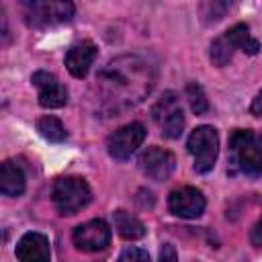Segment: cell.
Here are the masks:
<instances>
[{"label": "cell", "mask_w": 262, "mask_h": 262, "mask_svg": "<svg viewBox=\"0 0 262 262\" xmlns=\"http://www.w3.org/2000/svg\"><path fill=\"white\" fill-rule=\"evenodd\" d=\"M229 160L246 176L262 174V139L250 129H235L229 135Z\"/></svg>", "instance_id": "obj_1"}, {"label": "cell", "mask_w": 262, "mask_h": 262, "mask_svg": "<svg viewBox=\"0 0 262 262\" xmlns=\"http://www.w3.org/2000/svg\"><path fill=\"white\" fill-rule=\"evenodd\" d=\"M235 49H242L248 55H256L258 49H260V43L250 35L248 25H244V23L233 25L231 29H227L221 37H217L211 43V53H209L211 61L217 68H223V66H227L231 61Z\"/></svg>", "instance_id": "obj_2"}, {"label": "cell", "mask_w": 262, "mask_h": 262, "mask_svg": "<svg viewBox=\"0 0 262 262\" xmlns=\"http://www.w3.org/2000/svg\"><path fill=\"white\" fill-rule=\"evenodd\" d=\"M90 199L92 190L80 176H63L53 184L51 201L59 215H76L90 203Z\"/></svg>", "instance_id": "obj_3"}, {"label": "cell", "mask_w": 262, "mask_h": 262, "mask_svg": "<svg viewBox=\"0 0 262 262\" xmlns=\"http://www.w3.org/2000/svg\"><path fill=\"white\" fill-rule=\"evenodd\" d=\"M186 149L194 158V170L201 172V174H207L209 170H213L217 154H219V135H217V131L209 125L196 127L188 135Z\"/></svg>", "instance_id": "obj_4"}, {"label": "cell", "mask_w": 262, "mask_h": 262, "mask_svg": "<svg viewBox=\"0 0 262 262\" xmlns=\"http://www.w3.org/2000/svg\"><path fill=\"white\" fill-rule=\"evenodd\" d=\"M74 4L72 2H27L25 4V20L29 27H51L61 25L74 18Z\"/></svg>", "instance_id": "obj_5"}, {"label": "cell", "mask_w": 262, "mask_h": 262, "mask_svg": "<svg viewBox=\"0 0 262 262\" xmlns=\"http://www.w3.org/2000/svg\"><path fill=\"white\" fill-rule=\"evenodd\" d=\"M151 117L158 123V127L162 129L164 137H168V139L180 137V133L184 129V115H182V106H180L176 92H164L162 98L154 104Z\"/></svg>", "instance_id": "obj_6"}, {"label": "cell", "mask_w": 262, "mask_h": 262, "mask_svg": "<svg viewBox=\"0 0 262 262\" xmlns=\"http://www.w3.org/2000/svg\"><path fill=\"white\" fill-rule=\"evenodd\" d=\"M143 139H145V127L141 123H127L108 135L106 149H108L111 158L127 160L143 143Z\"/></svg>", "instance_id": "obj_7"}, {"label": "cell", "mask_w": 262, "mask_h": 262, "mask_svg": "<svg viewBox=\"0 0 262 262\" xmlns=\"http://www.w3.org/2000/svg\"><path fill=\"white\" fill-rule=\"evenodd\" d=\"M72 239L82 252H100L111 244V227L102 219H92L78 225L72 233Z\"/></svg>", "instance_id": "obj_8"}, {"label": "cell", "mask_w": 262, "mask_h": 262, "mask_svg": "<svg viewBox=\"0 0 262 262\" xmlns=\"http://www.w3.org/2000/svg\"><path fill=\"white\" fill-rule=\"evenodd\" d=\"M205 196L199 188H192V186H180V188H174L168 196V209L172 215L176 217H182V219H194V217H201L203 211H205Z\"/></svg>", "instance_id": "obj_9"}, {"label": "cell", "mask_w": 262, "mask_h": 262, "mask_svg": "<svg viewBox=\"0 0 262 262\" xmlns=\"http://www.w3.org/2000/svg\"><path fill=\"white\" fill-rule=\"evenodd\" d=\"M139 168L141 172L151 178V180H168L170 174L174 172L176 168V158L168 151V149H162V147H147L141 151L139 156Z\"/></svg>", "instance_id": "obj_10"}, {"label": "cell", "mask_w": 262, "mask_h": 262, "mask_svg": "<svg viewBox=\"0 0 262 262\" xmlns=\"http://www.w3.org/2000/svg\"><path fill=\"white\" fill-rule=\"evenodd\" d=\"M33 86L39 90V104L43 108H61L68 102V90L57 82V78L49 72H35L31 76Z\"/></svg>", "instance_id": "obj_11"}, {"label": "cell", "mask_w": 262, "mask_h": 262, "mask_svg": "<svg viewBox=\"0 0 262 262\" xmlns=\"http://www.w3.org/2000/svg\"><path fill=\"white\" fill-rule=\"evenodd\" d=\"M18 262H51V246L43 233L29 231L25 233L14 250Z\"/></svg>", "instance_id": "obj_12"}, {"label": "cell", "mask_w": 262, "mask_h": 262, "mask_svg": "<svg viewBox=\"0 0 262 262\" xmlns=\"http://www.w3.org/2000/svg\"><path fill=\"white\" fill-rule=\"evenodd\" d=\"M96 59V45L88 39L74 43L66 53V68L74 78H84Z\"/></svg>", "instance_id": "obj_13"}, {"label": "cell", "mask_w": 262, "mask_h": 262, "mask_svg": "<svg viewBox=\"0 0 262 262\" xmlns=\"http://www.w3.org/2000/svg\"><path fill=\"white\" fill-rule=\"evenodd\" d=\"M0 190L6 196H18L25 192V172L10 160L0 166Z\"/></svg>", "instance_id": "obj_14"}, {"label": "cell", "mask_w": 262, "mask_h": 262, "mask_svg": "<svg viewBox=\"0 0 262 262\" xmlns=\"http://www.w3.org/2000/svg\"><path fill=\"white\" fill-rule=\"evenodd\" d=\"M115 229L123 239H139L145 235V225L131 213L119 209L115 211Z\"/></svg>", "instance_id": "obj_15"}, {"label": "cell", "mask_w": 262, "mask_h": 262, "mask_svg": "<svg viewBox=\"0 0 262 262\" xmlns=\"http://www.w3.org/2000/svg\"><path fill=\"white\" fill-rule=\"evenodd\" d=\"M37 131L41 133V137H45V139L51 141V143H59V141H63V139L68 137L66 127L61 125V121H59L57 117H51V115L41 117V119L37 121Z\"/></svg>", "instance_id": "obj_16"}, {"label": "cell", "mask_w": 262, "mask_h": 262, "mask_svg": "<svg viewBox=\"0 0 262 262\" xmlns=\"http://www.w3.org/2000/svg\"><path fill=\"white\" fill-rule=\"evenodd\" d=\"M186 96H188V102H190V108H192L194 115H203L209 108V100H207L203 88L196 82H190L186 86Z\"/></svg>", "instance_id": "obj_17"}, {"label": "cell", "mask_w": 262, "mask_h": 262, "mask_svg": "<svg viewBox=\"0 0 262 262\" xmlns=\"http://www.w3.org/2000/svg\"><path fill=\"white\" fill-rule=\"evenodd\" d=\"M119 262H149V254L141 248H127L121 252Z\"/></svg>", "instance_id": "obj_18"}, {"label": "cell", "mask_w": 262, "mask_h": 262, "mask_svg": "<svg viewBox=\"0 0 262 262\" xmlns=\"http://www.w3.org/2000/svg\"><path fill=\"white\" fill-rule=\"evenodd\" d=\"M160 262H178L176 248L172 244H164L162 246V250H160Z\"/></svg>", "instance_id": "obj_19"}, {"label": "cell", "mask_w": 262, "mask_h": 262, "mask_svg": "<svg viewBox=\"0 0 262 262\" xmlns=\"http://www.w3.org/2000/svg\"><path fill=\"white\" fill-rule=\"evenodd\" d=\"M250 242H252L256 248H262V219H258V223L252 227V231H250Z\"/></svg>", "instance_id": "obj_20"}, {"label": "cell", "mask_w": 262, "mask_h": 262, "mask_svg": "<svg viewBox=\"0 0 262 262\" xmlns=\"http://www.w3.org/2000/svg\"><path fill=\"white\" fill-rule=\"evenodd\" d=\"M250 111H252V115H256V117H260V119H262V90H260V92L256 94V98L252 100Z\"/></svg>", "instance_id": "obj_21"}]
</instances>
